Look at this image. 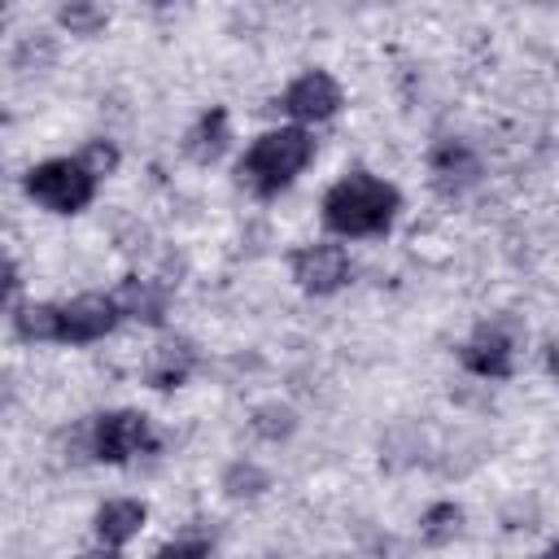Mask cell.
<instances>
[{
	"label": "cell",
	"mask_w": 559,
	"mask_h": 559,
	"mask_svg": "<svg viewBox=\"0 0 559 559\" xmlns=\"http://www.w3.org/2000/svg\"><path fill=\"white\" fill-rule=\"evenodd\" d=\"M397 210H402V192L389 179L371 170H349L323 197V227L336 236H384Z\"/></svg>",
	"instance_id": "1"
},
{
	"label": "cell",
	"mask_w": 559,
	"mask_h": 559,
	"mask_svg": "<svg viewBox=\"0 0 559 559\" xmlns=\"http://www.w3.org/2000/svg\"><path fill=\"white\" fill-rule=\"evenodd\" d=\"M314 157V140L306 127H275L262 131L249 153L236 162V183L249 188L253 197H275L280 188H288Z\"/></svg>",
	"instance_id": "2"
},
{
	"label": "cell",
	"mask_w": 559,
	"mask_h": 559,
	"mask_svg": "<svg viewBox=\"0 0 559 559\" xmlns=\"http://www.w3.org/2000/svg\"><path fill=\"white\" fill-rule=\"evenodd\" d=\"M26 197L52 214H79L96 197V175L79 157H48L26 170Z\"/></svg>",
	"instance_id": "3"
},
{
	"label": "cell",
	"mask_w": 559,
	"mask_h": 559,
	"mask_svg": "<svg viewBox=\"0 0 559 559\" xmlns=\"http://www.w3.org/2000/svg\"><path fill=\"white\" fill-rule=\"evenodd\" d=\"M87 445H92V459L100 463H131L135 454H148L157 437L144 411H105L92 419Z\"/></svg>",
	"instance_id": "4"
},
{
	"label": "cell",
	"mask_w": 559,
	"mask_h": 559,
	"mask_svg": "<svg viewBox=\"0 0 559 559\" xmlns=\"http://www.w3.org/2000/svg\"><path fill=\"white\" fill-rule=\"evenodd\" d=\"M288 271H293V280H297L301 293L328 297V293H336V288L349 284L354 262H349V253H345L341 245L319 240V245H301V249H293V253H288Z\"/></svg>",
	"instance_id": "5"
},
{
	"label": "cell",
	"mask_w": 559,
	"mask_h": 559,
	"mask_svg": "<svg viewBox=\"0 0 559 559\" xmlns=\"http://www.w3.org/2000/svg\"><path fill=\"white\" fill-rule=\"evenodd\" d=\"M280 109L293 122H328L341 109V83L328 70H306L284 87Z\"/></svg>",
	"instance_id": "6"
},
{
	"label": "cell",
	"mask_w": 559,
	"mask_h": 559,
	"mask_svg": "<svg viewBox=\"0 0 559 559\" xmlns=\"http://www.w3.org/2000/svg\"><path fill=\"white\" fill-rule=\"evenodd\" d=\"M459 362L472 371V376H485V380H507L511 367H515V336L507 323H480L463 349H459Z\"/></svg>",
	"instance_id": "7"
},
{
	"label": "cell",
	"mask_w": 559,
	"mask_h": 559,
	"mask_svg": "<svg viewBox=\"0 0 559 559\" xmlns=\"http://www.w3.org/2000/svg\"><path fill=\"white\" fill-rule=\"evenodd\" d=\"M118 323V301L105 293H79L61 306V341L66 345H92L109 336Z\"/></svg>",
	"instance_id": "8"
},
{
	"label": "cell",
	"mask_w": 559,
	"mask_h": 559,
	"mask_svg": "<svg viewBox=\"0 0 559 559\" xmlns=\"http://www.w3.org/2000/svg\"><path fill=\"white\" fill-rule=\"evenodd\" d=\"M428 170H432L437 192L459 197V192H467L480 179V157H476V148L467 140H441L428 153Z\"/></svg>",
	"instance_id": "9"
},
{
	"label": "cell",
	"mask_w": 559,
	"mask_h": 559,
	"mask_svg": "<svg viewBox=\"0 0 559 559\" xmlns=\"http://www.w3.org/2000/svg\"><path fill=\"white\" fill-rule=\"evenodd\" d=\"M197 371V345L188 336H162L153 349H148V362H144V380L153 389H179L188 384V376Z\"/></svg>",
	"instance_id": "10"
},
{
	"label": "cell",
	"mask_w": 559,
	"mask_h": 559,
	"mask_svg": "<svg viewBox=\"0 0 559 559\" xmlns=\"http://www.w3.org/2000/svg\"><path fill=\"white\" fill-rule=\"evenodd\" d=\"M144 520H148V507H144V502H135V498H109V502L96 507L92 528H96V537H100L105 546L118 550V546H127L131 537H140Z\"/></svg>",
	"instance_id": "11"
},
{
	"label": "cell",
	"mask_w": 559,
	"mask_h": 559,
	"mask_svg": "<svg viewBox=\"0 0 559 559\" xmlns=\"http://www.w3.org/2000/svg\"><path fill=\"white\" fill-rule=\"evenodd\" d=\"M114 301H118V314L157 328V323L166 319V301H170V293H166L157 280H140V275H131V280H122V288L114 293Z\"/></svg>",
	"instance_id": "12"
},
{
	"label": "cell",
	"mask_w": 559,
	"mask_h": 559,
	"mask_svg": "<svg viewBox=\"0 0 559 559\" xmlns=\"http://www.w3.org/2000/svg\"><path fill=\"white\" fill-rule=\"evenodd\" d=\"M227 140H231V118H227V109H223V105H210V109L197 118V127L188 131L183 153H188L197 166H210V162H218V157H223Z\"/></svg>",
	"instance_id": "13"
},
{
	"label": "cell",
	"mask_w": 559,
	"mask_h": 559,
	"mask_svg": "<svg viewBox=\"0 0 559 559\" xmlns=\"http://www.w3.org/2000/svg\"><path fill=\"white\" fill-rule=\"evenodd\" d=\"M13 332L22 341H61V306H52V301L13 306Z\"/></svg>",
	"instance_id": "14"
},
{
	"label": "cell",
	"mask_w": 559,
	"mask_h": 559,
	"mask_svg": "<svg viewBox=\"0 0 559 559\" xmlns=\"http://www.w3.org/2000/svg\"><path fill=\"white\" fill-rule=\"evenodd\" d=\"M459 528H463V507H459V502H432V507L419 515V537H424L428 546L454 542Z\"/></svg>",
	"instance_id": "15"
},
{
	"label": "cell",
	"mask_w": 559,
	"mask_h": 559,
	"mask_svg": "<svg viewBox=\"0 0 559 559\" xmlns=\"http://www.w3.org/2000/svg\"><path fill=\"white\" fill-rule=\"evenodd\" d=\"M249 428H253V437H262V441H284V437H293V428H297V411H293L288 402H262V406L249 415Z\"/></svg>",
	"instance_id": "16"
},
{
	"label": "cell",
	"mask_w": 559,
	"mask_h": 559,
	"mask_svg": "<svg viewBox=\"0 0 559 559\" xmlns=\"http://www.w3.org/2000/svg\"><path fill=\"white\" fill-rule=\"evenodd\" d=\"M57 22L70 35H100L109 26V9L105 4H92V0H70V4L57 9Z\"/></svg>",
	"instance_id": "17"
},
{
	"label": "cell",
	"mask_w": 559,
	"mask_h": 559,
	"mask_svg": "<svg viewBox=\"0 0 559 559\" xmlns=\"http://www.w3.org/2000/svg\"><path fill=\"white\" fill-rule=\"evenodd\" d=\"M223 489L231 493V498H258L262 489H271V476L258 467V463H231L227 472H223Z\"/></svg>",
	"instance_id": "18"
},
{
	"label": "cell",
	"mask_w": 559,
	"mask_h": 559,
	"mask_svg": "<svg viewBox=\"0 0 559 559\" xmlns=\"http://www.w3.org/2000/svg\"><path fill=\"white\" fill-rule=\"evenodd\" d=\"M79 162L100 179V175H114V166H118V148H114L109 140H92V144L79 153Z\"/></svg>",
	"instance_id": "19"
},
{
	"label": "cell",
	"mask_w": 559,
	"mask_h": 559,
	"mask_svg": "<svg viewBox=\"0 0 559 559\" xmlns=\"http://www.w3.org/2000/svg\"><path fill=\"white\" fill-rule=\"evenodd\" d=\"M153 559H210V542H170Z\"/></svg>",
	"instance_id": "20"
},
{
	"label": "cell",
	"mask_w": 559,
	"mask_h": 559,
	"mask_svg": "<svg viewBox=\"0 0 559 559\" xmlns=\"http://www.w3.org/2000/svg\"><path fill=\"white\" fill-rule=\"evenodd\" d=\"M546 371L559 380V341H550V345H546Z\"/></svg>",
	"instance_id": "21"
},
{
	"label": "cell",
	"mask_w": 559,
	"mask_h": 559,
	"mask_svg": "<svg viewBox=\"0 0 559 559\" xmlns=\"http://www.w3.org/2000/svg\"><path fill=\"white\" fill-rule=\"evenodd\" d=\"M74 559H122L114 546H105V550H83V555H74Z\"/></svg>",
	"instance_id": "22"
},
{
	"label": "cell",
	"mask_w": 559,
	"mask_h": 559,
	"mask_svg": "<svg viewBox=\"0 0 559 559\" xmlns=\"http://www.w3.org/2000/svg\"><path fill=\"white\" fill-rule=\"evenodd\" d=\"M542 559H559V542H555V546H550V550H546Z\"/></svg>",
	"instance_id": "23"
},
{
	"label": "cell",
	"mask_w": 559,
	"mask_h": 559,
	"mask_svg": "<svg viewBox=\"0 0 559 559\" xmlns=\"http://www.w3.org/2000/svg\"><path fill=\"white\" fill-rule=\"evenodd\" d=\"M266 559H275V555H266Z\"/></svg>",
	"instance_id": "24"
}]
</instances>
